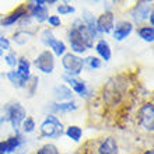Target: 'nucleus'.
I'll use <instances>...</instances> for the list:
<instances>
[{
    "label": "nucleus",
    "mask_w": 154,
    "mask_h": 154,
    "mask_svg": "<svg viewBox=\"0 0 154 154\" xmlns=\"http://www.w3.org/2000/svg\"><path fill=\"white\" fill-rule=\"evenodd\" d=\"M45 0H37V2H29L27 4V11H29V17H32L38 23H44L48 20V8H46Z\"/></svg>",
    "instance_id": "nucleus-6"
},
{
    "label": "nucleus",
    "mask_w": 154,
    "mask_h": 154,
    "mask_svg": "<svg viewBox=\"0 0 154 154\" xmlns=\"http://www.w3.org/2000/svg\"><path fill=\"white\" fill-rule=\"evenodd\" d=\"M67 38H69V42H70V48H72V51H73L72 53L77 55V53H84L85 51H87L84 42H83L80 34L77 32L76 28L72 27V28L69 29V32H67Z\"/></svg>",
    "instance_id": "nucleus-10"
},
{
    "label": "nucleus",
    "mask_w": 154,
    "mask_h": 154,
    "mask_svg": "<svg viewBox=\"0 0 154 154\" xmlns=\"http://www.w3.org/2000/svg\"><path fill=\"white\" fill-rule=\"evenodd\" d=\"M16 73L17 76L20 77V80L23 81V84L24 85H28L29 83V79H31V65H29V62L27 60V57H20L18 62H17V69Z\"/></svg>",
    "instance_id": "nucleus-11"
},
{
    "label": "nucleus",
    "mask_w": 154,
    "mask_h": 154,
    "mask_svg": "<svg viewBox=\"0 0 154 154\" xmlns=\"http://www.w3.org/2000/svg\"><path fill=\"white\" fill-rule=\"evenodd\" d=\"M37 154H60V153H59V150H57V147L55 144L48 143V144H44L42 147H39L37 150Z\"/></svg>",
    "instance_id": "nucleus-24"
},
{
    "label": "nucleus",
    "mask_w": 154,
    "mask_h": 154,
    "mask_svg": "<svg viewBox=\"0 0 154 154\" xmlns=\"http://www.w3.org/2000/svg\"><path fill=\"white\" fill-rule=\"evenodd\" d=\"M139 123L146 130L153 132L154 129V105L153 102H147L139 109Z\"/></svg>",
    "instance_id": "nucleus-7"
},
{
    "label": "nucleus",
    "mask_w": 154,
    "mask_h": 154,
    "mask_svg": "<svg viewBox=\"0 0 154 154\" xmlns=\"http://www.w3.org/2000/svg\"><path fill=\"white\" fill-rule=\"evenodd\" d=\"M115 18L111 11H105L95 20V28L98 34H109L114 31Z\"/></svg>",
    "instance_id": "nucleus-8"
},
{
    "label": "nucleus",
    "mask_w": 154,
    "mask_h": 154,
    "mask_svg": "<svg viewBox=\"0 0 154 154\" xmlns=\"http://www.w3.org/2000/svg\"><path fill=\"white\" fill-rule=\"evenodd\" d=\"M76 11V8L69 3H60L57 6V13L60 16H67V14H72V13Z\"/></svg>",
    "instance_id": "nucleus-27"
},
{
    "label": "nucleus",
    "mask_w": 154,
    "mask_h": 154,
    "mask_svg": "<svg viewBox=\"0 0 154 154\" xmlns=\"http://www.w3.org/2000/svg\"><path fill=\"white\" fill-rule=\"evenodd\" d=\"M0 154H7V147H6V140L0 142Z\"/></svg>",
    "instance_id": "nucleus-32"
},
{
    "label": "nucleus",
    "mask_w": 154,
    "mask_h": 154,
    "mask_svg": "<svg viewBox=\"0 0 154 154\" xmlns=\"http://www.w3.org/2000/svg\"><path fill=\"white\" fill-rule=\"evenodd\" d=\"M63 80L67 83L69 88L72 91H74L76 94H79L80 97H84L87 94V85H85V83L83 80H79L77 77H72V76H67V74L63 76Z\"/></svg>",
    "instance_id": "nucleus-14"
},
{
    "label": "nucleus",
    "mask_w": 154,
    "mask_h": 154,
    "mask_svg": "<svg viewBox=\"0 0 154 154\" xmlns=\"http://www.w3.org/2000/svg\"><path fill=\"white\" fill-rule=\"evenodd\" d=\"M95 51H97V53L100 55V57L104 59L105 62H108L111 59V55H112V52H111V46L105 39L98 41L97 45H95Z\"/></svg>",
    "instance_id": "nucleus-19"
},
{
    "label": "nucleus",
    "mask_w": 154,
    "mask_h": 154,
    "mask_svg": "<svg viewBox=\"0 0 154 154\" xmlns=\"http://www.w3.org/2000/svg\"><path fill=\"white\" fill-rule=\"evenodd\" d=\"M41 41H42V44L49 46V48L53 51V53L56 55V56H63L66 53V44L63 41L57 39L55 38L53 32L51 29H44L42 34H41Z\"/></svg>",
    "instance_id": "nucleus-4"
},
{
    "label": "nucleus",
    "mask_w": 154,
    "mask_h": 154,
    "mask_svg": "<svg viewBox=\"0 0 154 154\" xmlns=\"http://www.w3.org/2000/svg\"><path fill=\"white\" fill-rule=\"evenodd\" d=\"M46 21L49 23V25H51V27H59V25L62 24L60 17H59V16H49Z\"/></svg>",
    "instance_id": "nucleus-30"
},
{
    "label": "nucleus",
    "mask_w": 154,
    "mask_h": 154,
    "mask_svg": "<svg viewBox=\"0 0 154 154\" xmlns=\"http://www.w3.org/2000/svg\"><path fill=\"white\" fill-rule=\"evenodd\" d=\"M25 143V139L21 136L18 132H17L14 136H10V137L6 140V147H7V154H11L21 146Z\"/></svg>",
    "instance_id": "nucleus-18"
},
{
    "label": "nucleus",
    "mask_w": 154,
    "mask_h": 154,
    "mask_svg": "<svg viewBox=\"0 0 154 154\" xmlns=\"http://www.w3.org/2000/svg\"><path fill=\"white\" fill-rule=\"evenodd\" d=\"M2 55H3V51H2V49H0V56H2Z\"/></svg>",
    "instance_id": "nucleus-34"
},
{
    "label": "nucleus",
    "mask_w": 154,
    "mask_h": 154,
    "mask_svg": "<svg viewBox=\"0 0 154 154\" xmlns=\"http://www.w3.org/2000/svg\"><path fill=\"white\" fill-rule=\"evenodd\" d=\"M151 13H153V8H151V4L146 3V2H142V3H137L134 6V8L132 10L130 16L133 18V21L136 24H140L144 20L149 18Z\"/></svg>",
    "instance_id": "nucleus-9"
},
{
    "label": "nucleus",
    "mask_w": 154,
    "mask_h": 154,
    "mask_svg": "<svg viewBox=\"0 0 154 154\" xmlns=\"http://www.w3.org/2000/svg\"><path fill=\"white\" fill-rule=\"evenodd\" d=\"M79 106L74 101H67V102H59V104H52L51 105V109L55 111V112H72V111H76Z\"/></svg>",
    "instance_id": "nucleus-20"
},
{
    "label": "nucleus",
    "mask_w": 154,
    "mask_h": 154,
    "mask_svg": "<svg viewBox=\"0 0 154 154\" xmlns=\"http://www.w3.org/2000/svg\"><path fill=\"white\" fill-rule=\"evenodd\" d=\"M87 65L90 69H100L101 67V59L97 56H88L84 59V66Z\"/></svg>",
    "instance_id": "nucleus-26"
},
{
    "label": "nucleus",
    "mask_w": 154,
    "mask_h": 154,
    "mask_svg": "<svg viewBox=\"0 0 154 154\" xmlns=\"http://www.w3.org/2000/svg\"><path fill=\"white\" fill-rule=\"evenodd\" d=\"M137 34H139V37L142 38L143 41H146V42H153L154 41V28L150 27V25L140 27L137 29Z\"/></svg>",
    "instance_id": "nucleus-21"
},
{
    "label": "nucleus",
    "mask_w": 154,
    "mask_h": 154,
    "mask_svg": "<svg viewBox=\"0 0 154 154\" xmlns=\"http://www.w3.org/2000/svg\"><path fill=\"white\" fill-rule=\"evenodd\" d=\"M4 60H6V65H8L10 67H16L17 66V62H18V59H17V55L16 52H13V51H10V52L4 56Z\"/></svg>",
    "instance_id": "nucleus-29"
},
{
    "label": "nucleus",
    "mask_w": 154,
    "mask_h": 154,
    "mask_svg": "<svg viewBox=\"0 0 154 154\" xmlns=\"http://www.w3.org/2000/svg\"><path fill=\"white\" fill-rule=\"evenodd\" d=\"M73 28L77 29V32L80 34V37L81 39H83V42H84L85 45V48L90 49V48H93V45H94V37L90 34L88 28L85 27V24L83 23V20L81 18H77V20H74L73 25H72Z\"/></svg>",
    "instance_id": "nucleus-12"
},
{
    "label": "nucleus",
    "mask_w": 154,
    "mask_h": 154,
    "mask_svg": "<svg viewBox=\"0 0 154 154\" xmlns=\"http://www.w3.org/2000/svg\"><path fill=\"white\" fill-rule=\"evenodd\" d=\"M65 133H66V136L69 139H72L73 142H79L81 139V136H83V130H81V128H79V126L72 125L66 129Z\"/></svg>",
    "instance_id": "nucleus-22"
},
{
    "label": "nucleus",
    "mask_w": 154,
    "mask_h": 154,
    "mask_svg": "<svg viewBox=\"0 0 154 154\" xmlns=\"http://www.w3.org/2000/svg\"><path fill=\"white\" fill-rule=\"evenodd\" d=\"M55 98H56L57 101H73V91L65 84H60V85H56L55 87Z\"/></svg>",
    "instance_id": "nucleus-17"
},
{
    "label": "nucleus",
    "mask_w": 154,
    "mask_h": 154,
    "mask_svg": "<svg viewBox=\"0 0 154 154\" xmlns=\"http://www.w3.org/2000/svg\"><path fill=\"white\" fill-rule=\"evenodd\" d=\"M0 49L2 51H10L11 49V44H10V41L7 39V38L4 37H0Z\"/></svg>",
    "instance_id": "nucleus-31"
},
{
    "label": "nucleus",
    "mask_w": 154,
    "mask_h": 154,
    "mask_svg": "<svg viewBox=\"0 0 154 154\" xmlns=\"http://www.w3.org/2000/svg\"><path fill=\"white\" fill-rule=\"evenodd\" d=\"M27 14H28L27 8L25 7H18L17 10H14L13 13H10L8 16H4L3 18L0 20V24L3 25V27H11V25H14L16 23H18L24 16H27Z\"/></svg>",
    "instance_id": "nucleus-15"
},
{
    "label": "nucleus",
    "mask_w": 154,
    "mask_h": 154,
    "mask_svg": "<svg viewBox=\"0 0 154 154\" xmlns=\"http://www.w3.org/2000/svg\"><path fill=\"white\" fill-rule=\"evenodd\" d=\"M144 154H154V151H153V150H147Z\"/></svg>",
    "instance_id": "nucleus-33"
},
{
    "label": "nucleus",
    "mask_w": 154,
    "mask_h": 154,
    "mask_svg": "<svg viewBox=\"0 0 154 154\" xmlns=\"http://www.w3.org/2000/svg\"><path fill=\"white\" fill-rule=\"evenodd\" d=\"M21 128H23V132L24 133H32L34 130H35V121H34L32 118H29V116H27L24 119V122L21 123Z\"/></svg>",
    "instance_id": "nucleus-23"
},
{
    "label": "nucleus",
    "mask_w": 154,
    "mask_h": 154,
    "mask_svg": "<svg viewBox=\"0 0 154 154\" xmlns=\"http://www.w3.org/2000/svg\"><path fill=\"white\" fill-rule=\"evenodd\" d=\"M6 116H7L13 130L17 133L18 129L21 128V123H23L24 119L27 118V112H25L24 106L21 105L20 102H13V104H10V105L7 106V114H6Z\"/></svg>",
    "instance_id": "nucleus-3"
},
{
    "label": "nucleus",
    "mask_w": 154,
    "mask_h": 154,
    "mask_svg": "<svg viewBox=\"0 0 154 154\" xmlns=\"http://www.w3.org/2000/svg\"><path fill=\"white\" fill-rule=\"evenodd\" d=\"M7 77H8V80L13 83V85H14V87H18V88H21V87H25V85L23 84V81L20 80V77L17 76V73H16V70H14V69L8 72Z\"/></svg>",
    "instance_id": "nucleus-28"
},
{
    "label": "nucleus",
    "mask_w": 154,
    "mask_h": 154,
    "mask_svg": "<svg viewBox=\"0 0 154 154\" xmlns=\"http://www.w3.org/2000/svg\"><path fill=\"white\" fill-rule=\"evenodd\" d=\"M118 143L115 139L106 137L101 142V144L98 146V154H118Z\"/></svg>",
    "instance_id": "nucleus-16"
},
{
    "label": "nucleus",
    "mask_w": 154,
    "mask_h": 154,
    "mask_svg": "<svg viewBox=\"0 0 154 154\" xmlns=\"http://www.w3.org/2000/svg\"><path fill=\"white\" fill-rule=\"evenodd\" d=\"M34 65L39 72H42L45 74H51L55 69V56H53V53L51 51H44L37 56Z\"/></svg>",
    "instance_id": "nucleus-5"
},
{
    "label": "nucleus",
    "mask_w": 154,
    "mask_h": 154,
    "mask_svg": "<svg viewBox=\"0 0 154 154\" xmlns=\"http://www.w3.org/2000/svg\"><path fill=\"white\" fill-rule=\"evenodd\" d=\"M62 65L63 69L66 70V74L72 77H77L84 69V59L80 56H77L74 53L69 52L65 53L62 57Z\"/></svg>",
    "instance_id": "nucleus-2"
},
{
    "label": "nucleus",
    "mask_w": 154,
    "mask_h": 154,
    "mask_svg": "<svg viewBox=\"0 0 154 154\" xmlns=\"http://www.w3.org/2000/svg\"><path fill=\"white\" fill-rule=\"evenodd\" d=\"M132 31H133V24L130 21H119L114 27L112 34H114L115 41H123L132 34Z\"/></svg>",
    "instance_id": "nucleus-13"
},
{
    "label": "nucleus",
    "mask_w": 154,
    "mask_h": 154,
    "mask_svg": "<svg viewBox=\"0 0 154 154\" xmlns=\"http://www.w3.org/2000/svg\"><path fill=\"white\" fill-rule=\"evenodd\" d=\"M41 137L59 139L63 134V125L55 115H48L39 126Z\"/></svg>",
    "instance_id": "nucleus-1"
},
{
    "label": "nucleus",
    "mask_w": 154,
    "mask_h": 154,
    "mask_svg": "<svg viewBox=\"0 0 154 154\" xmlns=\"http://www.w3.org/2000/svg\"><path fill=\"white\" fill-rule=\"evenodd\" d=\"M28 37H31V34L29 32H25V31H20V32H16L13 35V41L18 45H24L27 41L29 39Z\"/></svg>",
    "instance_id": "nucleus-25"
}]
</instances>
